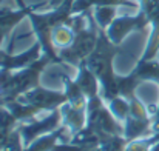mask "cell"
<instances>
[{
  "instance_id": "obj_3",
  "label": "cell",
  "mask_w": 159,
  "mask_h": 151,
  "mask_svg": "<svg viewBox=\"0 0 159 151\" xmlns=\"http://www.w3.org/2000/svg\"><path fill=\"white\" fill-rule=\"evenodd\" d=\"M42 48L39 42H36L28 51H23L20 54H11L9 51H0V68L9 69V71H19L22 68H26L37 59H40Z\"/></svg>"
},
{
  "instance_id": "obj_1",
  "label": "cell",
  "mask_w": 159,
  "mask_h": 151,
  "mask_svg": "<svg viewBox=\"0 0 159 151\" xmlns=\"http://www.w3.org/2000/svg\"><path fill=\"white\" fill-rule=\"evenodd\" d=\"M150 25V19L148 16L139 9V12L136 16H119L116 17L110 26L105 29L108 39L114 43V45H120L124 42V39L134 33V31H142Z\"/></svg>"
},
{
  "instance_id": "obj_6",
  "label": "cell",
  "mask_w": 159,
  "mask_h": 151,
  "mask_svg": "<svg viewBox=\"0 0 159 151\" xmlns=\"http://www.w3.org/2000/svg\"><path fill=\"white\" fill-rule=\"evenodd\" d=\"M74 37H76V31L73 28V17H71L70 22L57 26L53 31V43L56 47V50L60 51L63 48H66V47H70L73 43Z\"/></svg>"
},
{
  "instance_id": "obj_7",
  "label": "cell",
  "mask_w": 159,
  "mask_h": 151,
  "mask_svg": "<svg viewBox=\"0 0 159 151\" xmlns=\"http://www.w3.org/2000/svg\"><path fill=\"white\" fill-rule=\"evenodd\" d=\"M141 82L144 80H155L159 82V63L153 60H139L134 69L131 71Z\"/></svg>"
},
{
  "instance_id": "obj_2",
  "label": "cell",
  "mask_w": 159,
  "mask_h": 151,
  "mask_svg": "<svg viewBox=\"0 0 159 151\" xmlns=\"http://www.w3.org/2000/svg\"><path fill=\"white\" fill-rule=\"evenodd\" d=\"M19 3V9H14L12 6L8 5H0V45L3 43V40L11 34V31L25 19L30 16L31 11H37L47 5H33V6H26L23 3V0H17Z\"/></svg>"
},
{
  "instance_id": "obj_5",
  "label": "cell",
  "mask_w": 159,
  "mask_h": 151,
  "mask_svg": "<svg viewBox=\"0 0 159 151\" xmlns=\"http://www.w3.org/2000/svg\"><path fill=\"white\" fill-rule=\"evenodd\" d=\"M96 6H128L136 8L138 5L133 0H74L71 12L76 14H85L91 11Z\"/></svg>"
},
{
  "instance_id": "obj_9",
  "label": "cell",
  "mask_w": 159,
  "mask_h": 151,
  "mask_svg": "<svg viewBox=\"0 0 159 151\" xmlns=\"http://www.w3.org/2000/svg\"><path fill=\"white\" fill-rule=\"evenodd\" d=\"M47 3H48L50 9H57V8H62V6H71L73 8L74 0H48Z\"/></svg>"
},
{
  "instance_id": "obj_8",
  "label": "cell",
  "mask_w": 159,
  "mask_h": 151,
  "mask_svg": "<svg viewBox=\"0 0 159 151\" xmlns=\"http://www.w3.org/2000/svg\"><path fill=\"white\" fill-rule=\"evenodd\" d=\"M116 9L117 6H96L93 8V19L96 25L102 29H107L110 23L116 19Z\"/></svg>"
},
{
  "instance_id": "obj_4",
  "label": "cell",
  "mask_w": 159,
  "mask_h": 151,
  "mask_svg": "<svg viewBox=\"0 0 159 151\" xmlns=\"http://www.w3.org/2000/svg\"><path fill=\"white\" fill-rule=\"evenodd\" d=\"M76 83L84 91V94L87 96L88 100L99 96L101 82L96 77V74L87 66L85 62H82V63L77 65V79H76Z\"/></svg>"
}]
</instances>
